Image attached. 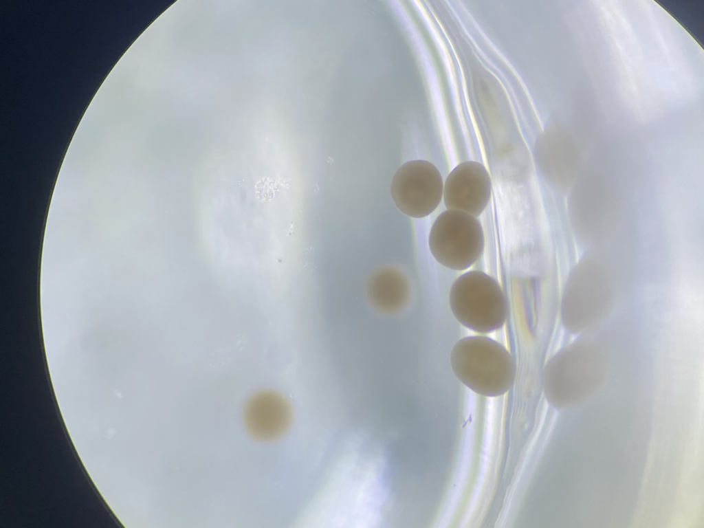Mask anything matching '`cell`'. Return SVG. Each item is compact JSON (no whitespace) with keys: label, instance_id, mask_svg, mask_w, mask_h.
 <instances>
[{"label":"cell","instance_id":"6da1fadb","mask_svg":"<svg viewBox=\"0 0 704 528\" xmlns=\"http://www.w3.org/2000/svg\"><path fill=\"white\" fill-rule=\"evenodd\" d=\"M450 358L457 378L481 395H500L514 382L516 364L512 355L489 337L461 338L452 347Z\"/></svg>","mask_w":704,"mask_h":528},{"label":"cell","instance_id":"7a4b0ae2","mask_svg":"<svg viewBox=\"0 0 704 528\" xmlns=\"http://www.w3.org/2000/svg\"><path fill=\"white\" fill-rule=\"evenodd\" d=\"M449 301L456 319L477 333L500 329L507 317L508 306L502 288L481 271H470L459 276L451 287Z\"/></svg>","mask_w":704,"mask_h":528},{"label":"cell","instance_id":"3957f363","mask_svg":"<svg viewBox=\"0 0 704 528\" xmlns=\"http://www.w3.org/2000/svg\"><path fill=\"white\" fill-rule=\"evenodd\" d=\"M432 255L442 265L464 270L481 256L485 247L479 220L467 212L447 210L436 219L429 234Z\"/></svg>","mask_w":704,"mask_h":528},{"label":"cell","instance_id":"277c9868","mask_svg":"<svg viewBox=\"0 0 704 528\" xmlns=\"http://www.w3.org/2000/svg\"><path fill=\"white\" fill-rule=\"evenodd\" d=\"M443 192L441 173L426 160H412L402 165L390 184V195L397 208L404 214L423 218L439 205Z\"/></svg>","mask_w":704,"mask_h":528},{"label":"cell","instance_id":"5b68a950","mask_svg":"<svg viewBox=\"0 0 704 528\" xmlns=\"http://www.w3.org/2000/svg\"><path fill=\"white\" fill-rule=\"evenodd\" d=\"M492 194L490 175L484 165L475 161L458 164L443 184V198L448 210H456L478 217Z\"/></svg>","mask_w":704,"mask_h":528},{"label":"cell","instance_id":"8992f818","mask_svg":"<svg viewBox=\"0 0 704 528\" xmlns=\"http://www.w3.org/2000/svg\"><path fill=\"white\" fill-rule=\"evenodd\" d=\"M366 292L370 304L378 311L394 314L407 304L410 290L406 278L396 269L382 267L368 278Z\"/></svg>","mask_w":704,"mask_h":528}]
</instances>
